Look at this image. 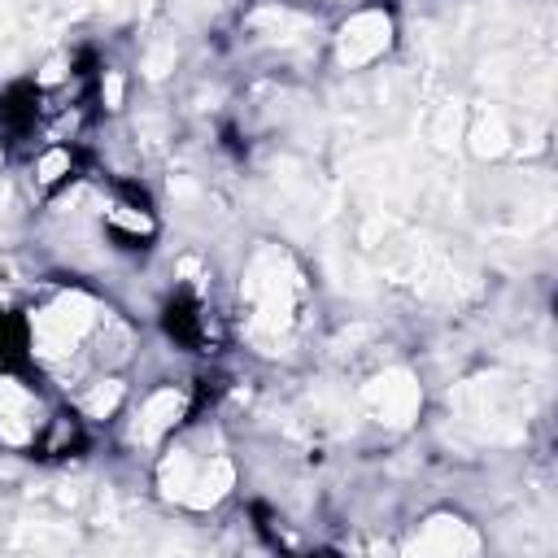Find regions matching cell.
I'll return each instance as SVG.
<instances>
[{"mask_svg": "<svg viewBox=\"0 0 558 558\" xmlns=\"http://www.w3.org/2000/svg\"><path fill=\"white\" fill-rule=\"evenodd\" d=\"M92 323H96V305L87 296H78V292H65L48 310L35 314V349L44 357H61L83 340V331Z\"/></svg>", "mask_w": 558, "mask_h": 558, "instance_id": "obj_1", "label": "cell"}, {"mask_svg": "<svg viewBox=\"0 0 558 558\" xmlns=\"http://www.w3.org/2000/svg\"><path fill=\"white\" fill-rule=\"evenodd\" d=\"M362 405L371 410V418L388 427H405L418 414V384L405 371H384L362 388Z\"/></svg>", "mask_w": 558, "mask_h": 558, "instance_id": "obj_2", "label": "cell"}, {"mask_svg": "<svg viewBox=\"0 0 558 558\" xmlns=\"http://www.w3.org/2000/svg\"><path fill=\"white\" fill-rule=\"evenodd\" d=\"M388 39H392L388 13L366 9V13H357V17H349L340 26V61L344 65H366V61H375L388 48Z\"/></svg>", "mask_w": 558, "mask_h": 558, "instance_id": "obj_3", "label": "cell"}, {"mask_svg": "<svg viewBox=\"0 0 558 558\" xmlns=\"http://www.w3.org/2000/svg\"><path fill=\"white\" fill-rule=\"evenodd\" d=\"M179 414H183V392H179V388H161V392H153V397L144 401V410H140L135 440H144V445L161 440V436L179 423Z\"/></svg>", "mask_w": 558, "mask_h": 558, "instance_id": "obj_4", "label": "cell"}, {"mask_svg": "<svg viewBox=\"0 0 558 558\" xmlns=\"http://www.w3.org/2000/svg\"><path fill=\"white\" fill-rule=\"evenodd\" d=\"M480 541H475V532L466 527V523H458V519H432L427 523V532L410 545L414 554H471Z\"/></svg>", "mask_w": 558, "mask_h": 558, "instance_id": "obj_5", "label": "cell"}, {"mask_svg": "<svg viewBox=\"0 0 558 558\" xmlns=\"http://www.w3.org/2000/svg\"><path fill=\"white\" fill-rule=\"evenodd\" d=\"M231 488V462L227 458H214L209 466H196V475H192V488H187V506H196V510H205V506H214L222 493Z\"/></svg>", "mask_w": 558, "mask_h": 558, "instance_id": "obj_6", "label": "cell"}, {"mask_svg": "<svg viewBox=\"0 0 558 558\" xmlns=\"http://www.w3.org/2000/svg\"><path fill=\"white\" fill-rule=\"evenodd\" d=\"M192 475H196V462L187 458V453H170L166 462H161V471H157V480H161V493L166 497H187V488H192Z\"/></svg>", "mask_w": 558, "mask_h": 558, "instance_id": "obj_7", "label": "cell"}, {"mask_svg": "<svg viewBox=\"0 0 558 558\" xmlns=\"http://www.w3.org/2000/svg\"><path fill=\"white\" fill-rule=\"evenodd\" d=\"M475 153L480 157H497V153H506V126H501V118H484L480 126H475Z\"/></svg>", "mask_w": 558, "mask_h": 558, "instance_id": "obj_8", "label": "cell"}, {"mask_svg": "<svg viewBox=\"0 0 558 558\" xmlns=\"http://www.w3.org/2000/svg\"><path fill=\"white\" fill-rule=\"evenodd\" d=\"M118 401H122V384H118V379H105V384H96V388L87 392L83 410H87L92 418H105V414H109Z\"/></svg>", "mask_w": 558, "mask_h": 558, "instance_id": "obj_9", "label": "cell"}, {"mask_svg": "<svg viewBox=\"0 0 558 558\" xmlns=\"http://www.w3.org/2000/svg\"><path fill=\"white\" fill-rule=\"evenodd\" d=\"M61 174H70V153H61V148L44 153V161H39V179H44V183H57Z\"/></svg>", "mask_w": 558, "mask_h": 558, "instance_id": "obj_10", "label": "cell"}, {"mask_svg": "<svg viewBox=\"0 0 558 558\" xmlns=\"http://www.w3.org/2000/svg\"><path fill=\"white\" fill-rule=\"evenodd\" d=\"M109 218H113L118 227H126V231H148V218H144V214H126V205L109 209Z\"/></svg>", "mask_w": 558, "mask_h": 558, "instance_id": "obj_11", "label": "cell"}, {"mask_svg": "<svg viewBox=\"0 0 558 558\" xmlns=\"http://www.w3.org/2000/svg\"><path fill=\"white\" fill-rule=\"evenodd\" d=\"M100 92H105V105H109V109L122 105V78H118V74H105V87H100Z\"/></svg>", "mask_w": 558, "mask_h": 558, "instance_id": "obj_12", "label": "cell"}, {"mask_svg": "<svg viewBox=\"0 0 558 558\" xmlns=\"http://www.w3.org/2000/svg\"><path fill=\"white\" fill-rule=\"evenodd\" d=\"M170 57H174L170 48H166V52H153V57H148V70H153V74H161V65H166Z\"/></svg>", "mask_w": 558, "mask_h": 558, "instance_id": "obj_13", "label": "cell"}]
</instances>
